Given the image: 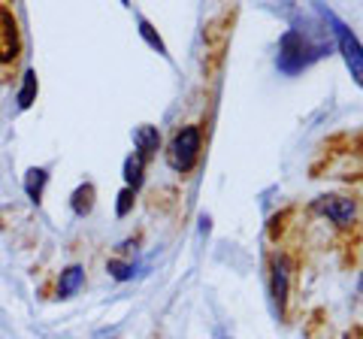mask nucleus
<instances>
[{
    "label": "nucleus",
    "instance_id": "8",
    "mask_svg": "<svg viewBox=\"0 0 363 339\" xmlns=\"http://www.w3.org/2000/svg\"><path fill=\"white\" fill-rule=\"evenodd\" d=\"M82 285H85V269L79 267V264H73V267H67L64 273H61L58 294H61V297H70V294H76Z\"/></svg>",
    "mask_w": 363,
    "mask_h": 339
},
{
    "label": "nucleus",
    "instance_id": "5",
    "mask_svg": "<svg viewBox=\"0 0 363 339\" xmlns=\"http://www.w3.org/2000/svg\"><path fill=\"white\" fill-rule=\"evenodd\" d=\"M312 209L318 216L330 218L336 228H351V224L357 221V203L351 197H342V194H321L312 203Z\"/></svg>",
    "mask_w": 363,
    "mask_h": 339
},
{
    "label": "nucleus",
    "instance_id": "13",
    "mask_svg": "<svg viewBox=\"0 0 363 339\" xmlns=\"http://www.w3.org/2000/svg\"><path fill=\"white\" fill-rule=\"evenodd\" d=\"M140 33L145 37V43H149L152 49H157L161 55H167V49H164V40H161V33H157V30H155V28H152V25H149V21H145V18H140Z\"/></svg>",
    "mask_w": 363,
    "mask_h": 339
},
{
    "label": "nucleus",
    "instance_id": "10",
    "mask_svg": "<svg viewBox=\"0 0 363 339\" xmlns=\"http://www.w3.org/2000/svg\"><path fill=\"white\" fill-rule=\"evenodd\" d=\"M45 182H49V173H45L43 167H33L30 173H28V179H25V191H28V197L40 203V197H43V188H45Z\"/></svg>",
    "mask_w": 363,
    "mask_h": 339
},
{
    "label": "nucleus",
    "instance_id": "9",
    "mask_svg": "<svg viewBox=\"0 0 363 339\" xmlns=\"http://www.w3.org/2000/svg\"><path fill=\"white\" fill-rule=\"evenodd\" d=\"M143 176H145V161L140 155H130L128 161H124V179H128V188L136 191L143 185Z\"/></svg>",
    "mask_w": 363,
    "mask_h": 339
},
{
    "label": "nucleus",
    "instance_id": "12",
    "mask_svg": "<svg viewBox=\"0 0 363 339\" xmlns=\"http://www.w3.org/2000/svg\"><path fill=\"white\" fill-rule=\"evenodd\" d=\"M37 97V73L33 70H25V82H21V91H18V106L28 109Z\"/></svg>",
    "mask_w": 363,
    "mask_h": 339
},
{
    "label": "nucleus",
    "instance_id": "7",
    "mask_svg": "<svg viewBox=\"0 0 363 339\" xmlns=\"http://www.w3.org/2000/svg\"><path fill=\"white\" fill-rule=\"evenodd\" d=\"M133 143H136V155L143 157V161H149V157L161 149V130L152 128V124H145V128H136L133 130Z\"/></svg>",
    "mask_w": 363,
    "mask_h": 339
},
{
    "label": "nucleus",
    "instance_id": "2",
    "mask_svg": "<svg viewBox=\"0 0 363 339\" xmlns=\"http://www.w3.org/2000/svg\"><path fill=\"white\" fill-rule=\"evenodd\" d=\"M200 152H203V130L197 128V124H185V128H179L173 133V140H169L167 161H169V167H173L176 173L188 176L191 170L197 167Z\"/></svg>",
    "mask_w": 363,
    "mask_h": 339
},
{
    "label": "nucleus",
    "instance_id": "15",
    "mask_svg": "<svg viewBox=\"0 0 363 339\" xmlns=\"http://www.w3.org/2000/svg\"><path fill=\"white\" fill-rule=\"evenodd\" d=\"M133 200H136V194H133L130 188L118 191V206H116V212H118V216H128V212H130V206H133Z\"/></svg>",
    "mask_w": 363,
    "mask_h": 339
},
{
    "label": "nucleus",
    "instance_id": "14",
    "mask_svg": "<svg viewBox=\"0 0 363 339\" xmlns=\"http://www.w3.org/2000/svg\"><path fill=\"white\" fill-rule=\"evenodd\" d=\"M106 269H109V276H116L118 282H128V279H133V267H130V264L109 261V264H106Z\"/></svg>",
    "mask_w": 363,
    "mask_h": 339
},
{
    "label": "nucleus",
    "instance_id": "11",
    "mask_svg": "<svg viewBox=\"0 0 363 339\" xmlns=\"http://www.w3.org/2000/svg\"><path fill=\"white\" fill-rule=\"evenodd\" d=\"M73 212L76 216H85V212H91V206H94V185H79L73 191Z\"/></svg>",
    "mask_w": 363,
    "mask_h": 339
},
{
    "label": "nucleus",
    "instance_id": "3",
    "mask_svg": "<svg viewBox=\"0 0 363 339\" xmlns=\"http://www.w3.org/2000/svg\"><path fill=\"white\" fill-rule=\"evenodd\" d=\"M318 13L324 16V21H330V30L336 33V46H339V52H342V61L348 67V73L363 88V46H360V40L351 33V28L333 13V9L318 6Z\"/></svg>",
    "mask_w": 363,
    "mask_h": 339
},
{
    "label": "nucleus",
    "instance_id": "4",
    "mask_svg": "<svg viewBox=\"0 0 363 339\" xmlns=\"http://www.w3.org/2000/svg\"><path fill=\"white\" fill-rule=\"evenodd\" d=\"M291 279H294V261L288 255H276L269 264V294L279 318H288V300H291Z\"/></svg>",
    "mask_w": 363,
    "mask_h": 339
},
{
    "label": "nucleus",
    "instance_id": "1",
    "mask_svg": "<svg viewBox=\"0 0 363 339\" xmlns=\"http://www.w3.org/2000/svg\"><path fill=\"white\" fill-rule=\"evenodd\" d=\"M324 52H327L324 43L312 40L309 33L300 30V28H291L285 37L279 40V58H276V64H279L281 73L297 76L300 70H306L309 64H315L318 58H321Z\"/></svg>",
    "mask_w": 363,
    "mask_h": 339
},
{
    "label": "nucleus",
    "instance_id": "16",
    "mask_svg": "<svg viewBox=\"0 0 363 339\" xmlns=\"http://www.w3.org/2000/svg\"><path fill=\"white\" fill-rule=\"evenodd\" d=\"M360 294H363V273H360Z\"/></svg>",
    "mask_w": 363,
    "mask_h": 339
},
{
    "label": "nucleus",
    "instance_id": "6",
    "mask_svg": "<svg viewBox=\"0 0 363 339\" xmlns=\"http://www.w3.org/2000/svg\"><path fill=\"white\" fill-rule=\"evenodd\" d=\"M18 55V25L6 6H0V64Z\"/></svg>",
    "mask_w": 363,
    "mask_h": 339
}]
</instances>
